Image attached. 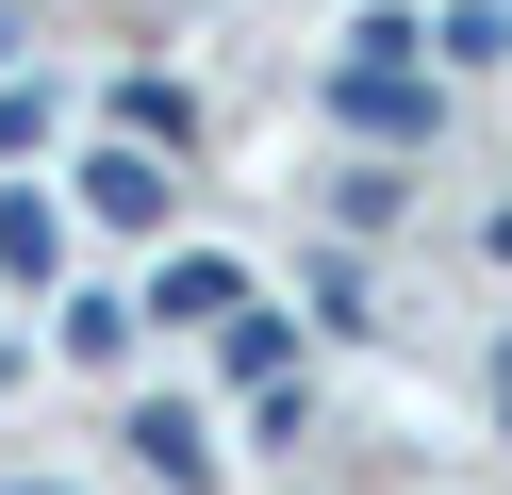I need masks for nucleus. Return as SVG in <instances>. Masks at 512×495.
Instances as JSON below:
<instances>
[{
	"instance_id": "1",
	"label": "nucleus",
	"mask_w": 512,
	"mask_h": 495,
	"mask_svg": "<svg viewBox=\"0 0 512 495\" xmlns=\"http://www.w3.org/2000/svg\"><path fill=\"white\" fill-rule=\"evenodd\" d=\"M496 413H512V347H496Z\"/></svg>"
}]
</instances>
